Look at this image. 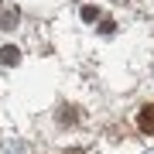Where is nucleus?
<instances>
[{"label": "nucleus", "instance_id": "7ed1b4c3", "mask_svg": "<svg viewBox=\"0 0 154 154\" xmlns=\"http://www.w3.org/2000/svg\"><path fill=\"white\" fill-rule=\"evenodd\" d=\"M79 14H82V21H96V17H99V7L86 4V7H82V11H79Z\"/></svg>", "mask_w": 154, "mask_h": 154}, {"label": "nucleus", "instance_id": "f03ea898", "mask_svg": "<svg viewBox=\"0 0 154 154\" xmlns=\"http://www.w3.org/2000/svg\"><path fill=\"white\" fill-rule=\"evenodd\" d=\"M0 58H4V65H17V62H21V51H17L14 45H4V48H0Z\"/></svg>", "mask_w": 154, "mask_h": 154}, {"label": "nucleus", "instance_id": "f257e3e1", "mask_svg": "<svg viewBox=\"0 0 154 154\" xmlns=\"http://www.w3.org/2000/svg\"><path fill=\"white\" fill-rule=\"evenodd\" d=\"M137 127H140V134L154 137V103H151V106H144V110L137 113Z\"/></svg>", "mask_w": 154, "mask_h": 154}]
</instances>
